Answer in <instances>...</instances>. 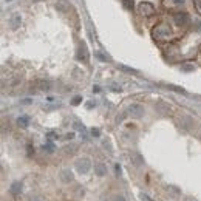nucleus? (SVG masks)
Instances as JSON below:
<instances>
[{"label": "nucleus", "instance_id": "obj_10", "mask_svg": "<svg viewBox=\"0 0 201 201\" xmlns=\"http://www.w3.org/2000/svg\"><path fill=\"white\" fill-rule=\"evenodd\" d=\"M17 122H19V126L26 127V126H28V118H26V116H22V118L17 119Z\"/></svg>", "mask_w": 201, "mask_h": 201}, {"label": "nucleus", "instance_id": "obj_18", "mask_svg": "<svg viewBox=\"0 0 201 201\" xmlns=\"http://www.w3.org/2000/svg\"><path fill=\"white\" fill-rule=\"evenodd\" d=\"M67 138H68V139H71V138H74V135H73V133H68V135H67Z\"/></svg>", "mask_w": 201, "mask_h": 201}, {"label": "nucleus", "instance_id": "obj_6", "mask_svg": "<svg viewBox=\"0 0 201 201\" xmlns=\"http://www.w3.org/2000/svg\"><path fill=\"white\" fill-rule=\"evenodd\" d=\"M10 192H11L12 195H19L20 192H22V182H19V181H17V182H12L11 187H10Z\"/></svg>", "mask_w": 201, "mask_h": 201}, {"label": "nucleus", "instance_id": "obj_4", "mask_svg": "<svg viewBox=\"0 0 201 201\" xmlns=\"http://www.w3.org/2000/svg\"><path fill=\"white\" fill-rule=\"evenodd\" d=\"M22 23V16L19 14V12H14L11 17H10V26L12 29H17Z\"/></svg>", "mask_w": 201, "mask_h": 201}, {"label": "nucleus", "instance_id": "obj_15", "mask_svg": "<svg viewBox=\"0 0 201 201\" xmlns=\"http://www.w3.org/2000/svg\"><path fill=\"white\" fill-rule=\"evenodd\" d=\"M31 201H42V198H40V196H33Z\"/></svg>", "mask_w": 201, "mask_h": 201}, {"label": "nucleus", "instance_id": "obj_16", "mask_svg": "<svg viewBox=\"0 0 201 201\" xmlns=\"http://www.w3.org/2000/svg\"><path fill=\"white\" fill-rule=\"evenodd\" d=\"M91 133H93L95 136H99V130H95V128H93V130H91Z\"/></svg>", "mask_w": 201, "mask_h": 201}, {"label": "nucleus", "instance_id": "obj_11", "mask_svg": "<svg viewBox=\"0 0 201 201\" xmlns=\"http://www.w3.org/2000/svg\"><path fill=\"white\" fill-rule=\"evenodd\" d=\"M39 88H40V90H50V88H51V84H50V82H40V84H39Z\"/></svg>", "mask_w": 201, "mask_h": 201}, {"label": "nucleus", "instance_id": "obj_9", "mask_svg": "<svg viewBox=\"0 0 201 201\" xmlns=\"http://www.w3.org/2000/svg\"><path fill=\"white\" fill-rule=\"evenodd\" d=\"M175 20H176V23H178V25H184L187 19H186V16H184V14H182V16H181V14H178V16L175 17Z\"/></svg>", "mask_w": 201, "mask_h": 201}, {"label": "nucleus", "instance_id": "obj_1", "mask_svg": "<svg viewBox=\"0 0 201 201\" xmlns=\"http://www.w3.org/2000/svg\"><path fill=\"white\" fill-rule=\"evenodd\" d=\"M76 169H78L80 173H87V172L91 169V163H90V159H88V158L78 159V161H76Z\"/></svg>", "mask_w": 201, "mask_h": 201}, {"label": "nucleus", "instance_id": "obj_8", "mask_svg": "<svg viewBox=\"0 0 201 201\" xmlns=\"http://www.w3.org/2000/svg\"><path fill=\"white\" fill-rule=\"evenodd\" d=\"M141 11L144 12V14H150V12H153V8L149 6V3H142L141 6Z\"/></svg>", "mask_w": 201, "mask_h": 201}, {"label": "nucleus", "instance_id": "obj_14", "mask_svg": "<svg viewBox=\"0 0 201 201\" xmlns=\"http://www.w3.org/2000/svg\"><path fill=\"white\" fill-rule=\"evenodd\" d=\"M43 149H47L48 152H53V147H51V144H47V145H43Z\"/></svg>", "mask_w": 201, "mask_h": 201}, {"label": "nucleus", "instance_id": "obj_5", "mask_svg": "<svg viewBox=\"0 0 201 201\" xmlns=\"http://www.w3.org/2000/svg\"><path fill=\"white\" fill-rule=\"evenodd\" d=\"M95 172H96V175H99V176H104L105 173H107V167H105V164H102V163H97L96 166H95Z\"/></svg>", "mask_w": 201, "mask_h": 201}, {"label": "nucleus", "instance_id": "obj_17", "mask_svg": "<svg viewBox=\"0 0 201 201\" xmlns=\"http://www.w3.org/2000/svg\"><path fill=\"white\" fill-rule=\"evenodd\" d=\"M29 102H31V99H23V101H22V104H29Z\"/></svg>", "mask_w": 201, "mask_h": 201}, {"label": "nucleus", "instance_id": "obj_2", "mask_svg": "<svg viewBox=\"0 0 201 201\" xmlns=\"http://www.w3.org/2000/svg\"><path fill=\"white\" fill-rule=\"evenodd\" d=\"M128 115H132L133 118H141L142 115H144V108L139 105V104H132L130 107H128Z\"/></svg>", "mask_w": 201, "mask_h": 201}, {"label": "nucleus", "instance_id": "obj_3", "mask_svg": "<svg viewBox=\"0 0 201 201\" xmlns=\"http://www.w3.org/2000/svg\"><path fill=\"white\" fill-rule=\"evenodd\" d=\"M170 34V28L166 23H159L158 26H155V36L156 37H164V36Z\"/></svg>", "mask_w": 201, "mask_h": 201}, {"label": "nucleus", "instance_id": "obj_12", "mask_svg": "<svg viewBox=\"0 0 201 201\" xmlns=\"http://www.w3.org/2000/svg\"><path fill=\"white\" fill-rule=\"evenodd\" d=\"M169 88H172V90H175L176 93H186L184 90H182V88H178V87H173V85H170V87H169Z\"/></svg>", "mask_w": 201, "mask_h": 201}, {"label": "nucleus", "instance_id": "obj_13", "mask_svg": "<svg viewBox=\"0 0 201 201\" xmlns=\"http://www.w3.org/2000/svg\"><path fill=\"white\" fill-rule=\"evenodd\" d=\"M80 101H82V97H74V99H73V104H74V105H78Z\"/></svg>", "mask_w": 201, "mask_h": 201}, {"label": "nucleus", "instance_id": "obj_7", "mask_svg": "<svg viewBox=\"0 0 201 201\" xmlns=\"http://www.w3.org/2000/svg\"><path fill=\"white\" fill-rule=\"evenodd\" d=\"M62 180H64V182H70L71 180H73V175L70 173V170H64V172H62Z\"/></svg>", "mask_w": 201, "mask_h": 201}, {"label": "nucleus", "instance_id": "obj_19", "mask_svg": "<svg viewBox=\"0 0 201 201\" xmlns=\"http://www.w3.org/2000/svg\"><path fill=\"white\" fill-rule=\"evenodd\" d=\"M6 2H11V0H6Z\"/></svg>", "mask_w": 201, "mask_h": 201}]
</instances>
